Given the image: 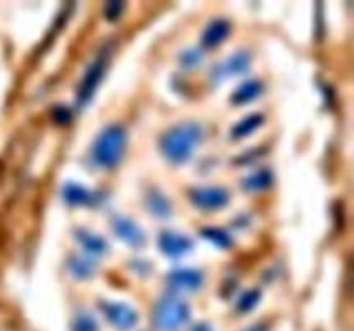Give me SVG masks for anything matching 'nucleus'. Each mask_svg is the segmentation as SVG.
Returning a JSON list of instances; mask_svg holds the SVG:
<instances>
[{"instance_id": "1", "label": "nucleus", "mask_w": 354, "mask_h": 331, "mask_svg": "<svg viewBox=\"0 0 354 331\" xmlns=\"http://www.w3.org/2000/svg\"><path fill=\"white\" fill-rule=\"evenodd\" d=\"M203 138V128L197 123H182L169 128L161 138V150L171 162H183L192 155Z\"/></svg>"}, {"instance_id": "2", "label": "nucleus", "mask_w": 354, "mask_h": 331, "mask_svg": "<svg viewBox=\"0 0 354 331\" xmlns=\"http://www.w3.org/2000/svg\"><path fill=\"white\" fill-rule=\"evenodd\" d=\"M127 147V131L121 124H111L104 128L93 143V161L104 169L114 168L120 162Z\"/></svg>"}, {"instance_id": "3", "label": "nucleus", "mask_w": 354, "mask_h": 331, "mask_svg": "<svg viewBox=\"0 0 354 331\" xmlns=\"http://www.w3.org/2000/svg\"><path fill=\"white\" fill-rule=\"evenodd\" d=\"M189 305L183 300L168 295L156 303L152 321L159 331H178L189 321Z\"/></svg>"}, {"instance_id": "4", "label": "nucleus", "mask_w": 354, "mask_h": 331, "mask_svg": "<svg viewBox=\"0 0 354 331\" xmlns=\"http://www.w3.org/2000/svg\"><path fill=\"white\" fill-rule=\"evenodd\" d=\"M100 309H102L104 316L107 317V321H109V323L120 331L131 330L138 321L137 312H135L131 307L124 305V303L104 302L100 303Z\"/></svg>"}, {"instance_id": "5", "label": "nucleus", "mask_w": 354, "mask_h": 331, "mask_svg": "<svg viewBox=\"0 0 354 331\" xmlns=\"http://www.w3.org/2000/svg\"><path fill=\"white\" fill-rule=\"evenodd\" d=\"M190 200L196 207L203 210L221 209L228 202L227 190L218 186H204V188H194L189 193Z\"/></svg>"}, {"instance_id": "6", "label": "nucleus", "mask_w": 354, "mask_h": 331, "mask_svg": "<svg viewBox=\"0 0 354 331\" xmlns=\"http://www.w3.org/2000/svg\"><path fill=\"white\" fill-rule=\"evenodd\" d=\"M192 247V241L187 237L180 233H171V231H166L159 237V248L165 252L169 257H178V255H183L185 252L190 250Z\"/></svg>"}, {"instance_id": "7", "label": "nucleus", "mask_w": 354, "mask_h": 331, "mask_svg": "<svg viewBox=\"0 0 354 331\" xmlns=\"http://www.w3.org/2000/svg\"><path fill=\"white\" fill-rule=\"evenodd\" d=\"M168 281L173 288L180 292H196L203 283V276L196 269H178L169 274Z\"/></svg>"}, {"instance_id": "8", "label": "nucleus", "mask_w": 354, "mask_h": 331, "mask_svg": "<svg viewBox=\"0 0 354 331\" xmlns=\"http://www.w3.org/2000/svg\"><path fill=\"white\" fill-rule=\"evenodd\" d=\"M113 228L116 237L130 245H140L142 240H144V234H142L140 228H138L133 221L124 219V217H116V219L113 221Z\"/></svg>"}, {"instance_id": "9", "label": "nucleus", "mask_w": 354, "mask_h": 331, "mask_svg": "<svg viewBox=\"0 0 354 331\" xmlns=\"http://www.w3.org/2000/svg\"><path fill=\"white\" fill-rule=\"evenodd\" d=\"M228 31H230V24H228L227 21L214 19L213 23L207 24V28L204 30L201 41H203V45L206 48H213V47H216V45H220L221 41L227 38Z\"/></svg>"}, {"instance_id": "10", "label": "nucleus", "mask_w": 354, "mask_h": 331, "mask_svg": "<svg viewBox=\"0 0 354 331\" xmlns=\"http://www.w3.org/2000/svg\"><path fill=\"white\" fill-rule=\"evenodd\" d=\"M102 71H104V66H102V61H97L95 64L90 66V69L86 71L85 78H83L82 85H80L78 88V99L80 102H86V100L92 97L93 90H95L97 83L100 81V78H102Z\"/></svg>"}, {"instance_id": "11", "label": "nucleus", "mask_w": 354, "mask_h": 331, "mask_svg": "<svg viewBox=\"0 0 354 331\" xmlns=\"http://www.w3.org/2000/svg\"><path fill=\"white\" fill-rule=\"evenodd\" d=\"M261 92H263L261 81L251 79V81H245L244 85H241L237 90H235V93L232 95V102L234 103L252 102L256 97L261 95Z\"/></svg>"}, {"instance_id": "12", "label": "nucleus", "mask_w": 354, "mask_h": 331, "mask_svg": "<svg viewBox=\"0 0 354 331\" xmlns=\"http://www.w3.org/2000/svg\"><path fill=\"white\" fill-rule=\"evenodd\" d=\"M78 240H80V243L83 245V248H85L86 252H90V254H104L107 248L106 241H104L99 234L90 233V231L80 230Z\"/></svg>"}, {"instance_id": "13", "label": "nucleus", "mask_w": 354, "mask_h": 331, "mask_svg": "<svg viewBox=\"0 0 354 331\" xmlns=\"http://www.w3.org/2000/svg\"><path fill=\"white\" fill-rule=\"evenodd\" d=\"M261 121H263V116H259V114H252V116H248L245 119H242L241 123L235 124L234 130H232V137H234V138L248 137V134H251L252 131H254L256 128L261 124Z\"/></svg>"}, {"instance_id": "14", "label": "nucleus", "mask_w": 354, "mask_h": 331, "mask_svg": "<svg viewBox=\"0 0 354 331\" xmlns=\"http://www.w3.org/2000/svg\"><path fill=\"white\" fill-rule=\"evenodd\" d=\"M270 183H272V174L268 171H259L245 178L242 181V188H245L248 192H259V190H265Z\"/></svg>"}, {"instance_id": "15", "label": "nucleus", "mask_w": 354, "mask_h": 331, "mask_svg": "<svg viewBox=\"0 0 354 331\" xmlns=\"http://www.w3.org/2000/svg\"><path fill=\"white\" fill-rule=\"evenodd\" d=\"M249 66V55L244 52H239V54L232 55L227 62L223 64V74H239V72L245 71V68Z\"/></svg>"}, {"instance_id": "16", "label": "nucleus", "mask_w": 354, "mask_h": 331, "mask_svg": "<svg viewBox=\"0 0 354 331\" xmlns=\"http://www.w3.org/2000/svg\"><path fill=\"white\" fill-rule=\"evenodd\" d=\"M147 203H149V209H151L156 216L165 217V216H168L169 210H171L169 209L168 200H166L161 193H152V195L149 197Z\"/></svg>"}, {"instance_id": "17", "label": "nucleus", "mask_w": 354, "mask_h": 331, "mask_svg": "<svg viewBox=\"0 0 354 331\" xmlns=\"http://www.w3.org/2000/svg\"><path fill=\"white\" fill-rule=\"evenodd\" d=\"M64 199L68 200L69 203H73V205H82V203H85L86 200L90 199L88 192H85V190L82 188V186H76V185H68L64 190Z\"/></svg>"}, {"instance_id": "18", "label": "nucleus", "mask_w": 354, "mask_h": 331, "mask_svg": "<svg viewBox=\"0 0 354 331\" xmlns=\"http://www.w3.org/2000/svg\"><path fill=\"white\" fill-rule=\"evenodd\" d=\"M73 331H99V326L90 314L82 312L73 321Z\"/></svg>"}, {"instance_id": "19", "label": "nucleus", "mask_w": 354, "mask_h": 331, "mask_svg": "<svg viewBox=\"0 0 354 331\" xmlns=\"http://www.w3.org/2000/svg\"><path fill=\"white\" fill-rule=\"evenodd\" d=\"M69 269L75 276H80V278H88L90 274L93 272L92 264L88 261H83V259H73L69 262Z\"/></svg>"}, {"instance_id": "20", "label": "nucleus", "mask_w": 354, "mask_h": 331, "mask_svg": "<svg viewBox=\"0 0 354 331\" xmlns=\"http://www.w3.org/2000/svg\"><path fill=\"white\" fill-rule=\"evenodd\" d=\"M203 234H204V237L211 238V240H213L214 243L220 245V247H228V245L232 243L230 237H228L227 233H223L221 230H214V228H209V230H204Z\"/></svg>"}, {"instance_id": "21", "label": "nucleus", "mask_w": 354, "mask_h": 331, "mask_svg": "<svg viewBox=\"0 0 354 331\" xmlns=\"http://www.w3.org/2000/svg\"><path fill=\"white\" fill-rule=\"evenodd\" d=\"M258 300H259V292L258 290H251V292L244 293V295L241 297V300H239V309L251 310L252 307L258 303Z\"/></svg>"}, {"instance_id": "22", "label": "nucleus", "mask_w": 354, "mask_h": 331, "mask_svg": "<svg viewBox=\"0 0 354 331\" xmlns=\"http://www.w3.org/2000/svg\"><path fill=\"white\" fill-rule=\"evenodd\" d=\"M121 9H123V3L113 2V3H107V6L104 7V12H106V17L114 19V17H118V14L121 12Z\"/></svg>"}, {"instance_id": "23", "label": "nucleus", "mask_w": 354, "mask_h": 331, "mask_svg": "<svg viewBox=\"0 0 354 331\" xmlns=\"http://www.w3.org/2000/svg\"><path fill=\"white\" fill-rule=\"evenodd\" d=\"M189 331H213V330H211L209 324L199 323V324H196V326H194V328H190Z\"/></svg>"}]
</instances>
